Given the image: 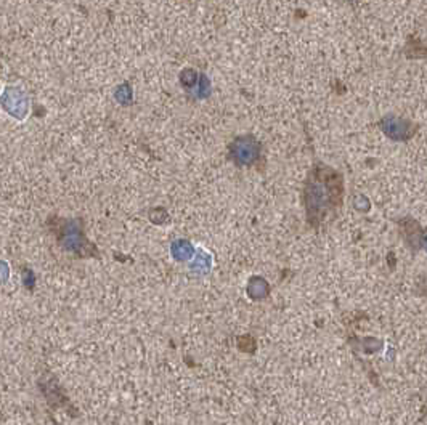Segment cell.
<instances>
[{"label":"cell","mask_w":427,"mask_h":425,"mask_svg":"<svg viewBox=\"0 0 427 425\" xmlns=\"http://www.w3.org/2000/svg\"><path fill=\"white\" fill-rule=\"evenodd\" d=\"M344 177L333 167L320 162L310 168L305 178L304 197L307 224L318 230L334 219L344 202Z\"/></svg>","instance_id":"6da1fadb"},{"label":"cell","mask_w":427,"mask_h":425,"mask_svg":"<svg viewBox=\"0 0 427 425\" xmlns=\"http://www.w3.org/2000/svg\"><path fill=\"white\" fill-rule=\"evenodd\" d=\"M47 225L65 250H69L79 259H100L97 246L85 238L83 219H61L52 215Z\"/></svg>","instance_id":"7a4b0ae2"},{"label":"cell","mask_w":427,"mask_h":425,"mask_svg":"<svg viewBox=\"0 0 427 425\" xmlns=\"http://www.w3.org/2000/svg\"><path fill=\"white\" fill-rule=\"evenodd\" d=\"M262 154V144L252 135H239L230 143L228 157L238 167H251L259 162Z\"/></svg>","instance_id":"3957f363"}]
</instances>
